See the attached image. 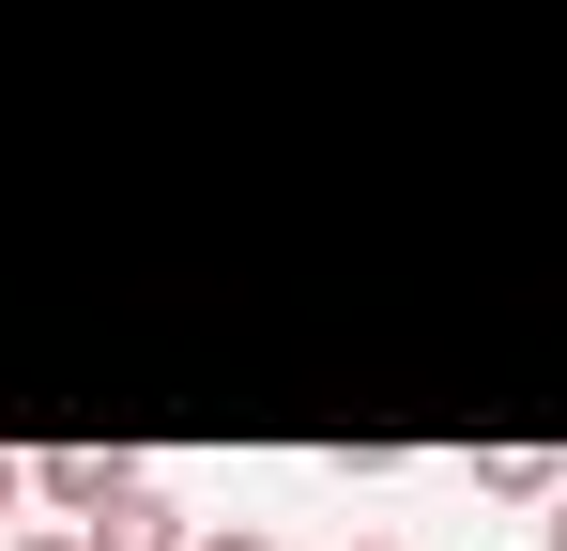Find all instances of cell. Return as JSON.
I'll return each mask as SVG.
<instances>
[{
	"label": "cell",
	"mask_w": 567,
	"mask_h": 551,
	"mask_svg": "<svg viewBox=\"0 0 567 551\" xmlns=\"http://www.w3.org/2000/svg\"><path fill=\"white\" fill-rule=\"evenodd\" d=\"M123 490H138L123 445H47L31 459V506H62V521H93V506H123Z\"/></svg>",
	"instance_id": "6da1fadb"
},
{
	"label": "cell",
	"mask_w": 567,
	"mask_h": 551,
	"mask_svg": "<svg viewBox=\"0 0 567 551\" xmlns=\"http://www.w3.org/2000/svg\"><path fill=\"white\" fill-rule=\"evenodd\" d=\"M78 537H93V551H185L199 521H185V506H169V490H154V475H138V490H123V506H93Z\"/></svg>",
	"instance_id": "7a4b0ae2"
},
{
	"label": "cell",
	"mask_w": 567,
	"mask_h": 551,
	"mask_svg": "<svg viewBox=\"0 0 567 551\" xmlns=\"http://www.w3.org/2000/svg\"><path fill=\"white\" fill-rule=\"evenodd\" d=\"M475 490H491V506H553L567 459H553V445H475Z\"/></svg>",
	"instance_id": "3957f363"
},
{
	"label": "cell",
	"mask_w": 567,
	"mask_h": 551,
	"mask_svg": "<svg viewBox=\"0 0 567 551\" xmlns=\"http://www.w3.org/2000/svg\"><path fill=\"white\" fill-rule=\"evenodd\" d=\"M185 551H277V537H261V521H199Z\"/></svg>",
	"instance_id": "277c9868"
},
{
	"label": "cell",
	"mask_w": 567,
	"mask_h": 551,
	"mask_svg": "<svg viewBox=\"0 0 567 551\" xmlns=\"http://www.w3.org/2000/svg\"><path fill=\"white\" fill-rule=\"evenodd\" d=\"M0 551H93V537H78V521H31V537H0Z\"/></svg>",
	"instance_id": "5b68a950"
},
{
	"label": "cell",
	"mask_w": 567,
	"mask_h": 551,
	"mask_svg": "<svg viewBox=\"0 0 567 551\" xmlns=\"http://www.w3.org/2000/svg\"><path fill=\"white\" fill-rule=\"evenodd\" d=\"M16 506H31V459H16V445H0V521H16Z\"/></svg>",
	"instance_id": "8992f818"
},
{
	"label": "cell",
	"mask_w": 567,
	"mask_h": 551,
	"mask_svg": "<svg viewBox=\"0 0 567 551\" xmlns=\"http://www.w3.org/2000/svg\"><path fill=\"white\" fill-rule=\"evenodd\" d=\"M537 537H553V551H567V490H553V521H537Z\"/></svg>",
	"instance_id": "52a82bcc"
},
{
	"label": "cell",
	"mask_w": 567,
	"mask_h": 551,
	"mask_svg": "<svg viewBox=\"0 0 567 551\" xmlns=\"http://www.w3.org/2000/svg\"><path fill=\"white\" fill-rule=\"evenodd\" d=\"M353 551H399V537H353Z\"/></svg>",
	"instance_id": "ba28073f"
}]
</instances>
